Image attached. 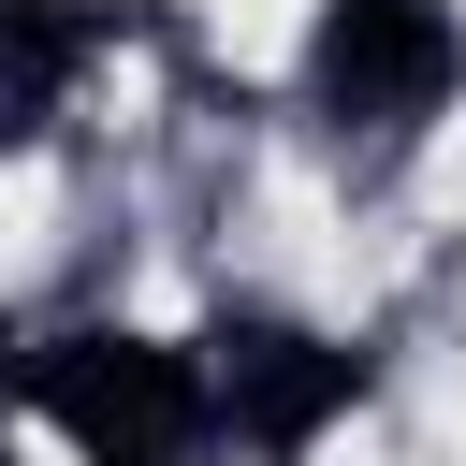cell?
<instances>
[{
    "instance_id": "obj_1",
    "label": "cell",
    "mask_w": 466,
    "mask_h": 466,
    "mask_svg": "<svg viewBox=\"0 0 466 466\" xmlns=\"http://www.w3.org/2000/svg\"><path fill=\"white\" fill-rule=\"evenodd\" d=\"M15 393L73 437V466H204V437H218L204 350H160L131 320L44 335V364H15Z\"/></svg>"
},
{
    "instance_id": "obj_3",
    "label": "cell",
    "mask_w": 466,
    "mask_h": 466,
    "mask_svg": "<svg viewBox=\"0 0 466 466\" xmlns=\"http://www.w3.org/2000/svg\"><path fill=\"white\" fill-rule=\"evenodd\" d=\"M451 73H466L451 0H320V29H306V87H320V116H350V131L437 116Z\"/></svg>"
},
{
    "instance_id": "obj_4",
    "label": "cell",
    "mask_w": 466,
    "mask_h": 466,
    "mask_svg": "<svg viewBox=\"0 0 466 466\" xmlns=\"http://www.w3.org/2000/svg\"><path fill=\"white\" fill-rule=\"evenodd\" d=\"M87 44H102V29H87L73 0H0V131H44L58 87L87 73Z\"/></svg>"
},
{
    "instance_id": "obj_2",
    "label": "cell",
    "mask_w": 466,
    "mask_h": 466,
    "mask_svg": "<svg viewBox=\"0 0 466 466\" xmlns=\"http://www.w3.org/2000/svg\"><path fill=\"white\" fill-rule=\"evenodd\" d=\"M204 393H218V422H233L262 466H306V451L364 408V350H335V335H306V320H277V306H233V320L204 335Z\"/></svg>"
}]
</instances>
